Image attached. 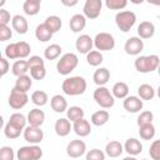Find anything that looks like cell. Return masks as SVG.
Returning a JSON list of instances; mask_svg holds the SVG:
<instances>
[{"label": "cell", "mask_w": 160, "mask_h": 160, "mask_svg": "<svg viewBox=\"0 0 160 160\" xmlns=\"http://www.w3.org/2000/svg\"><path fill=\"white\" fill-rule=\"evenodd\" d=\"M86 80L82 76H70L66 78L62 84H61V89L64 91V94L69 95V96H78V95H82L86 90Z\"/></svg>", "instance_id": "cell-1"}, {"label": "cell", "mask_w": 160, "mask_h": 160, "mask_svg": "<svg viewBox=\"0 0 160 160\" xmlns=\"http://www.w3.org/2000/svg\"><path fill=\"white\" fill-rule=\"evenodd\" d=\"M160 65V58L156 54L151 55H144V56H138L134 61L135 69L141 72V74H148L152 72L154 70H158Z\"/></svg>", "instance_id": "cell-2"}, {"label": "cell", "mask_w": 160, "mask_h": 160, "mask_svg": "<svg viewBox=\"0 0 160 160\" xmlns=\"http://www.w3.org/2000/svg\"><path fill=\"white\" fill-rule=\"evenodd\" d=\"M79 64V58L74 52H66L60 56L56 62V70L60 75H69Z\"/></svg>", "instance_id": "cell-3"}, {"label": "cell", "mask_w": 160, "mask_h": 160, "mask_svg": "<svg viewBox=\"0 0 160 160\" xmlns=\"http://www.w3.org/2000/svg\"><path fill=\"white\" fill-rule=\"evenodd\" d=\"M92 96H94L95 102L102 109H110L115 104V98L106 86H98L94 90Z\"/></svg>", "instance_id": "cell-4"}, {"label": "cell", "mask_w": 160, "mask_h": 160, "mask_svg": "<svg viewBox=\"0 0 160 160\" xmlns=\"http://www.w3.org/2000/svg\"><path fill=\"white\" fill-rule=\"evenodd\" d=\"M115 22H116V26L122 32H128L135 25V22H136V15H135L134 11H130V10L119 11L115 15Z\"/></svg>", "instance_id": "cell-5"}, {"label": "cell", "mask_w": 160, "mask_h": 160, "mask_svg": "<svg viewBox=\"0 0 160 160\" xmlns=\"http://www.w3.org/2000/svg\"><path fill=\"white\" fill-rule=\"evenodd\" d=\"M94 46L98 51H109L115 48V39L110 32H99L94 38Z\"/></svg>", "instance_id": "cell-6"}, {"label": "cell", "mask_w": 160, "mask_h": 160, "mask_svg": "<svg viewBox=\"0 0 160 160\" xmlns=\"http://www.w3.org/2000/svg\"><path fill=\"white\" fill-rule=\"evenodd\" d=\"M18 160H40L42 158V149L39 145L21 146L16 152Z\"/></svg>", "instance_id": "cell-7"}, {"label": "cell", "mask_w": 160, "mask_h": 160, "mask_svg": "<svg viewBox=\"0 0 160 160\" xmlns=\"http://www.w3.org/2000/svg\"><path fill=\"white\" fill-rule=\"evenodd\" d=\"M29 101V96L26 92H21V91H18L16 89L12 88V90L10 91V95H9V105L11 109L14 110H19V109H22Z\"/></svg>", "instance_id": "cell-8"}, {"label": "cell", "mask_w": 160, "mask_h": 160, "mask_svg": "<svg viewBox=\"0 0 160 160\" xmlns=\"http://www.w3.org/2000/svg\"><path fill=\"white\" fill-rule=\"evenodd\" d=\"M102 8V1L101 0H86L82 8L84 16L88 19H96L100 16Z\"/></svg>", "instance_id": "cell-9"}, {"label": "cell", "mask_w": 160, "mask_h": 160, "mask_svg": "<svg viewBox=\"0 0 160 160\" xmlns=\"http://www.w3.org/2000/svg\"><path fill=\"white\" fill-rule=\"evenodd\" d=\"M124 50L128 55L138 56L144 50V41L139 36H131L125 41Z\"/></svg>", "instance_id": "cell-10"}, {"label": "cell", "mask_w": 160, "mask_h": 160, "mask_svg": "<svg viewBox=\"0 0 160 160\" xmlns=\"http://www.w3.org/2000/svg\"><path fill=\"white\" fill-rule=\"evenodd\" d=\"M22 135H24L25 141L30 142V145H38L44 139V131L40 128H34L30 125L24 129Z\"/></svg>", "instance_id": "cell-11"}, {"label": "cell", "mask_w": 160, "mask_h": 160, "mask_svg": "<svg viewBox=\"0 0 160 160\" xmlns=\"http://www.w3.org/2000/svg\"><path fill=\"white\" fill-rule=\"evenodd\" d=\"M85 152H86V144L80 139L71 140L66 146V154L72 159H78L82 156Z\"/></svg>", "instance_id": "cell-12"}, {"label": "cell", "mask_w": 160, "mask_h": 160, "mask_svg": "<svg viewBox=\"0 0 160 160\" xmlns=\"http://www.w3.org/2000/svg\"><path fill=\"white\" fill-rule=\"evenodd\" d=\"M94 46V39H91V36L82 34L76 39L75 42V48L80 54H89L92 50Z\"/></svg>", "instance_id": "cell-13"}, {"label": "cell", "mask_w": 160, "mask_h": 160, "mask_svg": "<svg viewBox=\"0 0 160 160\" xmlns=\"http://www.w3.org/2000/svg\"><path fill=\"white\" fill-rule=\"evenodd\" d=\"M122 106L128 112L135 114V112H139L142 109L144 102L139 96H128V98L124 99Z\"/></svg>", "instance_id": "cell-14"}, {"label": "cell", "mask_w": 160, "mask_h": 160, "mask_svg": "<svg viewBox=\"0 0 160 160\" xmlns=\"http://www.w3.org/2000/svg\"><path fill=\"white\" fill-rule=\"evenodd\" d=\"M45 121V112L38 108L31 109L28 114V122L30 126L34 128H41V125Z\"/></svg>", "instance_id": "cell-15"}, {"label": "cell", "mask_w": 160, "mask_h": 160, "mask_svg": "<svg viewBox=\"0 0 160 160\" xmlns=\"http://www.w3.org/2000/svg\"><path fill=\"white\" fill-rule=\"evenodd\" d=\"M54 129H55L56 135L64 138V136H68L70 134V131L72 130V125H71V121L68 118H60L55 121Z\"/></svg>", "instance_id": "cell-16"}, {"label": "cell", "mask_w": 160, "mask_h": 160, "mask_svg": "<svg viewBox=\"0 0 160 160\" xmlns=\"http://www.w3.org/2000/svg\"><path fill=\"white\" fill-rule=\"evenodd\" d=\"M72 130L74 132L80 136V138H85L88 135H90L91 132V125L86 119H80L75 122H72Z\"/></svg>", "instance_id": "cell-17"}, {"label": "cell", "mask_w": 160, "mask_h": 160, "mask_svg": "<svg viewBox=\"0 0 160 160\" xmlns=\"http://www.w3.org/2000/svg\"><path fill=\"white\" fill-rule=\"evenodd\" d=\"M124 150L130 156H136V155L141 154V151H142V144L140 142V140H138L135 138H129L125 141V144H124Z\"/></svg>", "instance_id": "cell-18"}, {"label": "cell", "mask_w": 160, "mask_h": 160, "mask_svg": "<svg viewBox=\"0 0 160 160\" xmlns=\"http://www.w3.org/2000/svg\"><path fill=\"white\" fill-rule=\"evenodd\" d=\"M69 26L72 32H80L86 26V18L84 16V14H75L70 18Z\"/></svg>", "instance_id": "cell-19"}, {"label": "cell", "mask_w": 160, "mask_h": 160, "mask_svg": "<svg viewBox=\"0 0 160 160\" xmlns=\"http://www.w3.org/2000/svg\"><path fill=\"white\" fill-rule=\"evenodd\" d=\"M155 34V25L151 21H141L138 26V35L140 39H150Z\"/></svg>", "instance_id": "cell-20"}, {"label": "cell", "mask_w": 160, "mask_h": 160, "mask_svg": "<svg viewBox=\"0 0 160 160\" xmlns=\"http://www.w3.org/2000/svg\"><path fill=\"white\" fill-rule=\"evenodd\" d=\"M11 26H12V30H15L18 34H21V35L22 34H26L28 30H29L28 20L22 15H15V16H12Z\"/></svg>", "instance_id": "cell-21"}, {"label": "cell", "mask_w": 160, "mask_h": 160, "mask_svg": "<svg viewBox=\"0 0 160 160\" xmlns=\"http://www.w3.org/2000/svg\"><path fill=\"white\" fill-rule=\"evenodd\" d=\"M124 151V145L118 141V140H112L109 141L105 146V154L110 158H119Z\"/></svg>", "instance_id": "cell-22"}, {"label": "cell", "mask_w": 160, "mask_h": 160, "mask_svg": "<svg viewBox=\"0 0 160 160\" xmlns=\"http://www.w3.org/2000/svg\"><path fill=\"white\" fill-rule=\"evenodd\" d=\"M50 106L51 109L55 111V112H64L68 110V101L66 99L62 96V95H54L51 99H50Z\"/></svg>", "instance_id": "cell-23"}, {"label": "cell", "mask_w": 160, "mask_h": 160, "mask_svg": "<svg viewBox=\"0 0 160 160\" xmlns=\"http://www.w3.org/2000/svg\"><path fill=\"white\" fill-rule=\"evenodd\" d=\"M92 80L98 86H105V84L110 80V71L106 68H99L98 70H95Z\"/></svg>", "instance_id": "cell-24"}, {"label": "cell", "mask_w": 160, "mask_h": 160, "mask_svg": "<svg viewBox=\"0 0 160 160\" xmlns=\"http://www.w3.org/2000/svg\"><path fill=\"white\" fill-rule=\"evenodd\" d=\"M111 92L115 99H125L129 96V85L124 81H118L112 85Z\"/></svg>", "instance_id": "cell-25"}, {"label": "cell", "mask_w": 160, "mask_h": 160, "mask_svg": "<svg viewBox=\"0 0 160 160\" xmlns=\"http://www.w3.org/2000/svg\"><path fill=\"white\" fill-rule=\"evenodd\" d=\"M109 119H110L109 111H106V110H98V111H95L91 115L90 121L95 126H102V125H105L109 121Z\"/></svg>", "instance_id": "cell-26"}, {"label": "cell", "mask_w": 160, "mask_h": 160, "mask_svg": "<svg viewBox=\"0 0 160 160\" xmlns=\"http://www.w3.org/2000/svg\"><path fill=\"white\" fill-rule=\"evenodd\" d=\"M31 86H32L31 76H29V75H22V76H19V78L16 79L15 85H14V89H16L18 91H21V92H28Z\"/></svg>", "instance_id": "cell-27"}, {"label": "cell", "mask_w": 160, "mask_h": 160, "mask_svg": "<svg viewBox=\"0 0 160 160\" xmlns=\"http://www.w3.org/2000/svg\"><path fill=\"white\" fill-rule=\"evenodd\" d=\"M40 6H41V1L40 0H26L22 4V10L26 15L34 16L40 11Z\"/></svg>", "instance_id": "cell-28"}, {"label": "cell", "mask_w": 160, "mask_h": 160, "mask_svg": "<svg viewBox=\"0 0 160 160\" xmlns=\"http://www.w3.org/2000/svg\"><path fill=\"white\" fill-rule=\"evenodd\" d=\"M44 24H45V26H46L52 34L58 32V31L61 29V26H62L61 19H60L59 16H56V15H50V16H48V18L45 19Z\"/></svg>", "instance_id": "cell-29"}, {"label": "cell", "mask_w": 160, "mask_h": 160, "mask_svg": "<svg viewBox=\"0 0 160 160\" xmlns=\"http://www.w3.org/2000/svg\"><path fill=\"white\" fill-rule=\"evenodd\" d=\"M35 36H36V39H38L39 41L46 42V41L51 40L52 32H51V31L45 26V24L42 22V24H39V25L36 26V29H35Z\"/></svg>", "instance_id": "cell-30"}, {"label": "cell", "mask_w": 160, "mask_h": 160, "mask_svg": "<svg viewBox=\"0 0 160 160\" xmlns=\"http://www.w3.org/2000/svg\"><path fill=\"white\" fill-rule=\"evenodd\" d=\"M29 64H28V60H16L14 64H12V68H11V71L12 74L19 78V76H22V75H26V72L29 71Z\"/></svg>", "instance_id": "cell-31"}, {"label": "cell", "mask_w": 160, "mask_h": 160, "mask_svg": "<svg viewBox=\"0 0 160 160\" xmlns=\"http://www.w3.org/2000/svg\"><path fill=\"white\" fill-rule=\"evenodd\" d=\"M138 95L141 100H151L155 96V90L150 84H141L138 88Z\"/></svg>", "instance_id": "cell-32"}, {"label": "cell", "mask_w": 160, "mask_h": 160, "mask_svg": "<svg viewBox=\"0 0 160 160\" xmlns=\"http://www.w3.org/2000/svg\"><path fill=\"white\" fill-rule=\"evenodd\" d=\"M62 52V49L58 44H51L44 50V56L46 60H55L58 59Z\"/></svg>", "instance_id": "cell-33"}, {"label": "cell", "mask_w": 160, "mask_h": 160, "mask_svg": "<svg viewBox=\"0 0 160 160\" xmlns=\"http://www.w3.org/2000/svg\"><path fill=\"white\" fill-rule=\"evenodd\" d=\"M30 99H31L32 104L36 105V106H44V105H46L48 101H49L48 94H46L45 91H42V90H36V91H34V92L31 94V98H30Z\"/></svg>", "instance_id": "cell-34"}, {"label": "cell", "mask_w": 160, "mask_h": 160, "mask_svg": "<svg viewBox=\"0 0 160 160\" xmlns=\"http://www.w3.org/2000/svg\"><path fill=\"white\" fill-rule=\"evenodd\" d=\"M84 115H85V112H84L82 108H80V106H70L66 110V116L71 122L84 119Z\"/></svg>", "instance_id": "cell-35"}, {"label": "cell", "mask_w": 160, "mask_h": 160, "mask_svg": "<svg viewBox=\"0 0 160 160\" xmlns=\"http://www.w3.org/2000/svg\"><path fill=\"white\" fill-rule=\"evenodd\" d=\"M9 122H11L12 125H15L16 128L24 130L26 128V122H28V116H25L24 114L21 112H14L10 115V119H9Z\"/></svg>", "instance_id": "cell-36"}, {"label": "cell", "mask_w": 160, "mask_h": 160, "mask_svg": "<svg viewBox=\"0 0 160 160\" xmlns=\"http://www.w3.org/2000/svg\"><path fill=\"white\" fill-rule=\"evenodd\" d=\"M86 61L90 66H99L104 61V58H102V54L100 51L91 50L89 54H86Z\"/></svg>", "instance_id": "cell-37"}, {"label": "cell", "mask_w": 160, "mask_h": 160, "mask_svg": "<svg viewBox=\"0 0 160 160\" xmlns=\"http://www.w3.org/2000/svg\"><path fill=\"white\" fill-rule=\"evenodd\" d=\"M21 132H24V130L16 128L15 125H12V124L9 122V121H8V122L5 124V126H4V134H5V136H6L8 139H18Z\"/></svg>", "instance_id": "cell-38"}, {"label": "cell", "mask_w": 160, "mask_h": 160, "mask_svg": "<svg viewBox=\"0 0 160 160\" xmlns=\"http://www.w3.org/2000/svg\"><path fill=\"white\" fill-rule=\"evenodd\" d=\"M139 135L142 140H151L155 136V126L152 124L139 126Z\"/></svg>", "instance_id": "cell-39"}, {"label": "cell", "mask_w": 160, "mask_h": 160, "mask_svg": "<svg viewBox=\"0 0 160 160\" xmlns=\"http://www.w3.org/2000/svg\"><path fill=\"white\" fill-rule=\"evenodd\" d=\"M31 48L26 41H18L16 42V52H18V59H25L30 55Z\"/></svg>", "instance_id": "cell-40"}, {"label": "cell", "mask_w": 160, "mask_h": 160, "mask_svg": "<svg viewBox=\"0 0 160 160\" xmlns=\"http://www.w3.org/2000/svg\"><path fill=\"white\" fill-rule=\"evenodd\" d=\"M154 120V114L149 110L141 111L138 116V126H142V125H148V124H152Z\"/></svg>", "instance_id": "cell-41"}, {"label": "cell", "mask_w": 160, "mask_h": 160, "mask_svg": "<svg viewBox=\"0 0 160 160\" xmlns=\"http://www.w3.org/2000/svg\"><path fill=\"white\" fill-rule=\"evenodd\" d=\"M105 5L110 10H122L128 5V1L126 0H106Z\"/></svg>", "instance_id": "cell-42"}, {"label": "cell", "mask_w": 160, "mask_h": 160, "mask_svg": "<svg viewBox=\"0 0 160 160\" xmlns=\"http://www.w3.org/2000/svg\"><path fill=\"white\" fill-rule=\"evenodd\" d=\"M30 71V76L34 80H42L46 76V69L45 66H38V68H32L29 70Z\"/></svg>", "instance_id": "cell-43"}, {"label": "cell", "mask_w": 160, "mask_h": 160, "mask_svg": "<svg viewBox=\"0 0 160 160\" xmlns=\"http://www.w3.org/2000/svg\"><path fill=\"white\" fill-rule=\"evenodd\" d=\"M149 154L152 160H160V140H154L149 148Z\"/></svg>", "instance_id": "cell-44"}, {"label": "cell", "mask_w": 160, "mask_h": 160, "mask_svg": "<svg viewBox=\"0 0 160 160\" xmlns=\"http://www.w3.org/2000/svg\"><path fill=\"white\" fill-rule=\"evenodd\" d=\"M105 152L100 149H91L86 152V160H105Z\"/></svg>", "instance_id": "cell-45"}, {"label": "cell", "mask_w": 160, "mask_h": 160, "mask_svg": "<svg viewBox=\"0 0 160 160\" xmlns=\"http://www.w3.org/2000/svg\"><path fill=\"white\" fill-rule=\"evenodd\" d=\"M15 152L14 149L10 146H2L0 149V160H14Z\"/></svg>", "instance_id": "cell-46"}, {"label": "cell", "mask_w": 160, "mask_h": 160, "mask_svg": "<svg viewBox=\"0 0 160 160\" xmlns=\"http://www.w3.org/2000/svg\"><path fill=\"white\" fill-rule=\"evenodd\" d=\"M5 56L8 59H18V52H16V42H10L5 48Z\"/></svg>", "instance_id": "cell-47"}, {"label": "cell", "mask_w": 160, "mask_h": 160, "mask_svg": "<svg viewBox=\"0 0 160 160\" xmlns=\"http://www.w3.org/2000/svg\"><path fill=\"white\" fill-rule=\"evenodd\" d=\"M12 36V30L8 25H0V41L10 40Z\"/></svg>", "instance_id": "cell-48"}, {"label": "cell", "mask_w": 160, "mask_h": 160, "mask_svg": "<svg viewBox=\"0 0 160 160\" xmlns=\"http://www.w3.org/2000/svg\"><path fill=\"white\" fill-rule=\"evenodd\" d=\"M28 64H29V69L32 68H38V66H45V62L42 60V58L38 56V55H32L28 59Z\"/></svg>", "instance_id": "cell-49"}, {"label": "cell", "mask_w": 160, "mask_h": 160, "mask_svg": "<svg viewBox=\"0 0 160 160\" xmlns=\"http://www.w3.org/2000/svg\"><path fill=\"white\" fill-rule=\"evenodd\" d=\"M10 20H12L10 12L5 9H0V25H8Z\"/></svg>", "instance_id": "cell-50"}, {"label": "cell", "mask_w": 160, "mask_h": 160, "mask_svg": "<svg viewBox=\"0 0 160 160\" xmlns=\"http://www.w3.org/2000/svg\"><path fill=\"white\" fill-rule=\"evenodd\" d=\"M9 70H10L9 61L5 58H0V74H1V76H4Z\"/></svg>", "instance_id": "cell-51"}, {"label": "cell", "mask_w": 160, "mask_h": 160, "mask_svg": "<svg viewBox=\"0 0 160 160\" xmlns=\"http://www.w3.org/2000/svg\"><path fill=\"white\" fill-rule=\"evenodd\" d=\"M61 2H62V5H65V6H75V5L78 4V0H72V1H66V0H61Z\"/></svg>", "instance_id": "cell-52"}, {"label": "cell", "mask_w": 160, "mask_h": 160, "mask_svg": "<svg viewBox=\"0 0 160 160\" xmlns=\"http://www.w3.org/2000/svg\"><path fill=\"white\" fill-rule=\"evenodd\" d=\"M122 160H138V159H136L135 156H130V155H129V156H125Z\"/></svg>", "instance_id": "cell-53"}, {"label": "cell", "mask_w": 160, "mask_h": 160, "mask_svg": "<svg viewBox=\"0 0 160 160\" xmlns=\"http://www.w3.org/2000/svg\"><path fill=\"white\" fill-rule=\"evenodd\" d=\"M156 94H158V96L160 98V85H159V88H158V90H156Z\"/></svg>", "instance_id": "cell-54"}, {"label": "cell", "mask_w": 160, "mask_h": 160, "mask_svg": "<svg viewBox=\"0 0 160 160\" xmlns=\"http://www.w3.org/2000/svg\"><path fill=\"white\" fill-rule=\"evenodd\" d=\"M158 74H159V76H160V65H159V68H158Z\"/></svg>", "instance_id": "cell-55"}, {"label": "cell", "mask_w": 160, "mask_h": 160, "mask_svg": "<svg viewBox=\"0 0 160 160\" xmlns=\"http://www.w3.org/2000/svg\"><path fill=\"white\" fill-rule=\"evenodd\" d=\"M141 160H148V159H141Z\"/></svg>", "instance_id": "cell-56"}]
</instances>
